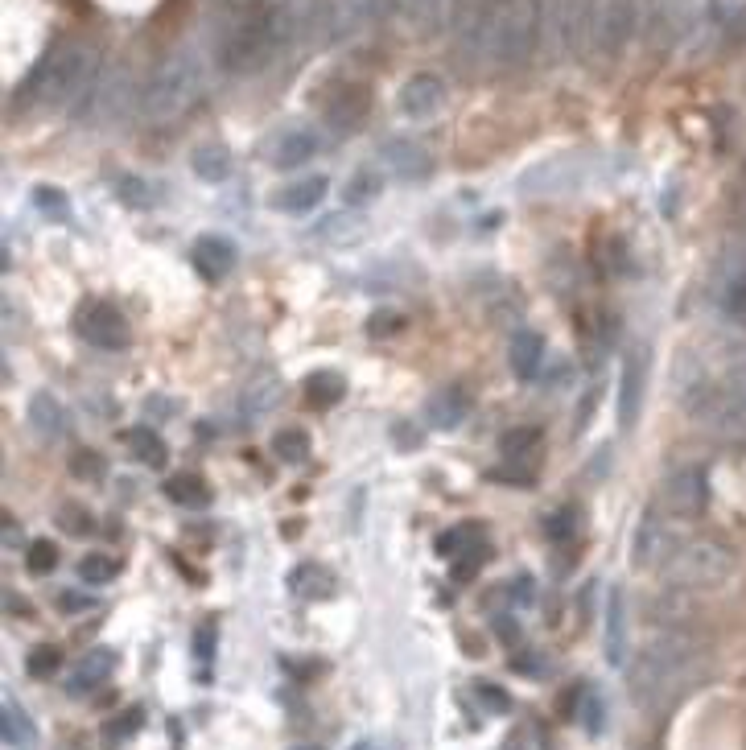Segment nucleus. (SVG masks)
Here are the masks:
<instances>
[{
  "label": "nucleus",
  "mask_w": 746,
  "mask_h": 750,
  "mask_svg": "<svg viewBox=\"0 0 746 750\" xmlns=\"http://www.w3.org/2000/svg\"><path fill=\"white\" fill-rule=\"evenodd\" d=\"M545 0H479L458 29V50L474 66L520 71L540 50Z\"/></svg>",
  "instance_id": "f257e3e1"
},
{
  "label": "nucleus",
  "mask_w": 746,
  "mask_h": 750,
  "mask_svg": "<svg viewBox=\"0 0 746 750\" xmlns=\"http://www.w3.org/2000/svg\"><path fill=\"white\" fill-rule=\"evenodd\" d=\"M297 17L293 5H268V0H248L235 9L219 33V66L227 75H256L273 62L281 50L297 46Z\"/></svg>",
  "instance_id": "f03ea898"
},
{
  "label": "nucleus",
  "mask_w": 746,
  "mask_h": 750,
  "mask_svg": "<svg viewBox=\"0 0 746 750\" xmlns=\"http://www.w3.org/2000/svg\"><path fill=\"white\" fill-rule=\"evenodd\" d=\"M99 75V54L87 42H58L42 54V62L17 87V104L50 108V104H79V95Z\"/></svg>",
  "instance_id": "7ed1b4c3"
},
{
  "label": "nucleus",
  "mask_w": 746,
  "mask_h": 750,
  "mask_svg": "<svg viewBox=\"0 0 746 750\" xmlns=\"http://www.w3.org/2000/svg\"><path fill=\"white\" fill-rule=\"evenodd\" d=\"M676 400H681V408L705 433H714L722 441H746V392L718 380V375H709L705 367H693L689 359H681Z\"/></svg>",
  "instance_id": "20e7f679"
},
{
  "label": "nucleus",
  "mask_w": 746,
  "mask_h": 750,
  "mask_svg": "<svg viewBox=\"0 0 746 750\" xmlns=\"http://www.w3.org/2000/svg\"><path fill=\"white\" fill-rule=\"evenodd\" d=\"M202 83H207V62L198 58V50H174L149 75V83L141 91V116L149 124H165V120L182 116L202 95Z\"/></svg>",
  "instance_id": "39448f33"
},
{
  "label": "nucleus",
  "mask_w": 746,
  "mask_h": 750,
  "mask_svg": "<svg viewBox=\"0 0 746 750\" xmlns=\"http://www.w3.org/2000/svg\"><path fill=\"white\" fill-rule=\"evenodd\" d=\"M697 664V643L681 631H668V635H656L648 647L639 652L635 660V672H631V689L643 697V701H660L664 693H672L676 685L685 680V672Z\"/></svg>",
  "instance_id": "423d86ee"
},
{
  "label": "nucleus",
  "mask_w": 746,
  "mask_h": 750,
  "mask_svg": "<svg viewBox=\"0 0 746 750\" xmlns=\"http://www.w3.org/2000/svg\"><path fill=\"white\" fill-rule=\"evenodd\" d=\"M738 569V553L730 549L726 540H714V536H697V540H685L676 544L672 557L664 561V577L676 586V590H718L726 586Z\"/></svg>",
  "instance_id": "0eeeda50"
},
{
  "label": "nucleus",
  "mask_w": 746,
  "mask_h": 750,
  "mask_svg": "<svg viewBox=\"0 0 746 750\" xmlns=\"http://www.w3.org/2000/svg\"><path fill=\"white\" fill-rule=\"evenodd\" d=\"M648 0H586L582 9V54L619 58L643 29Z\"/></svg>",
  "instance_id": "6e6552de"
},
{
  "label": "nucleus",
  "mask_w": 746,
  "mask_h": 750,
  "mask_svg": "<svg viewBox=\"0 0 746 750\" xmlns=\"http://www.w3.org/2000/svg\"><path fill=\"white\" fill-rule=\"evenodd\" d=\"M128 95H132V79L128 71H99L91 79V87L79 95V104H75V116L79 120H120L124 108H128Z\"/></svg>",
  "instance_id": "1a4fd4ad"
},
{
  "label": "nucleus",
  "mask_w": 746,
  "mask_h": 750,
  "mask_svg": "<svg viewBox=\"0 0 746 750\" xmlns=\"http://www.w3.org/2000/svg\"><path fill=\"white\" fill-rule=\"evenodd\" d=\"M75 334L91 347L120 351V347H128V318L108 301H83L75 310Z\"/></svg>",
  "instance_id": "9d476101"
},
{
  "label": "nucleus",
  "mask_w": 746,
  "mask_h": 750,
  "mask_svg": "<svg viewBox=\"0 0 746 750\" xmlns=\"http://www.w3.org/2000/svg\"><path fill=\"white\" fill-rule=\"evenodd\" d=\"M396 13V0H322L326 38H351L363 25L384 21Z\"/></svg>",
  "instance_id": "9b49d317"
},
{
  "label": "nucleus",
  "mask_w": 746,
  "mask_h": 750,
  "mask_svg": "<svg viewBox=\"0 0 746 750\" xmlns=\"http://www.w3.org/2000/svg\"><path fill=\"white\" fill-rule=\"evenodd\" d=\"M664 503L672 516H697L709 503V474L705 466H676L664 479Z\"/></svg>",
  "instance_id": "f8f14e48"
},
{
  "label": "nucleus",
  "mask_w": 746,
  "mask_h": 750,
  "mask_svg": "<svg viewBox=\"0 0 746 750\" xmlns=\"http://www.w3.org/2000/svg\"><path fill=\"white\" fill-rule=\"evenodd\" d=\"M676 544L668 540V524L660 520V511L648 507L635 524V536H631V565L635 569H652V565H664L672 557Z\"/></svg>",
  "instance_id": "ddd939ff"
},
{
  "label": "nucleus",
  "mask_w": 746,
  "mask_h": 750,
  "mask_svg": "<svg viewBox=\"0 0 746 750\" xmlns=\"http://www.w3.org/2000/svg\"><path fill=\"white\" fill-rule=\"evenodd\" d=\"M442 104H446V83L437 75H413L396 95L400 116H409V120H429L442 112Z\"/></svg>",
  "instance_id": "4468645a"
},
{
  "label": "nucleus",
  "mask_w": 746,
  "mask_h": 750,
  "mask_svg": "<svg viewBox=\"0 0 746 750\" xmlns=\"http://www.w3.org/2000/svg\"><path fill=\"white\" fill-rule=\"evenodd\" d=\"M380 157H384V165L392 169L396 178H409V182L429 178V169H433L429 149H425V145H417V141H409V136H396V141H388Z\"/></svg>",
  "instance_id": "2eb2a0df"
},
{
  "label": "nucleus",
  "mask_w": 746,
  "mask_h": 750,
  "mask_svg": "<svg viewBox=\"0 0 746 750\" xmlns=\"http://www.w3.org/2000/svg\"><path fill=\"white\" fill-rule=\"evenodd\" d=\"M643 380H648V355L631 351L623 359V380H619V429H631L639 417V400H643Z\"/></svg>",
  "instance_id": "dca6fc26"
},
{
  "label": "nucleus",
  "mask_w": 746,
  "mask_h": 750,
  "mask_svg": "<svg viewBox=\"0 0 746 750\" xmlns=\"http://www.w3.org/2000/svg\"><path fill=\"white\" fill-rule=\"evenodd\" d=\"M112 668H116V652H112V647H91V652L75 664L71 680H66V693H71V697H87V693H95L99 685H108Z\"/></svg>",
  "instance_id": "f3484780"
},
{
  "label": "nucleus",
  "mask_w": 746,
  "mask_h": 750,
  "mask_svg": "<svg viewBox=\"0 0 746 750\" xmlns=\"http://www.w3.org/2000/svg\"><path fill=\"white\" fill-rule=\"evenodd\" d=\"M602 647H606L610 668H623L627 664V598H623V590H610V598H606Z\"/></svg>",
  "instance_id": "a211bd4d"
},
{
  "label": "nucleus",
  "mask_w": 746,
  "mask_h": 750,
  "mask_svg": "<svg viewBox=\"0 0 746 750\" xmlns=\"http://www.w3.org/2000/svg\"><path fill=\"white\" fill-rule=\"evenodd\" d=\"M330 182L326 178H301V182H289L273 194V207L285 211V215H310L314 207H322Z\"/></svg>",
  "instance_id": "6ab92c4d"
},
{
  "label": "nucleus",
  "mask_w": 746,
  "mask_h": 750,
  "mask_svg": "<svg viewBox=\"0 0 746 750\" xmlns=\"http://www.w3.org/2000/svg\"><path fill=\"white\" fill-rule=\"evenodd\" d=\"M235 260H240V252H235V244L223 240V235H202V240L194 244V268L211 281L227 277V272L235 268Z\"/></svg>",
  "instance_id": "aec40b11"
},
{
  "label": "nucleus",
  "mask_w": 746,
  "mask_h": 750,
  "mask_svg": "<svg viewBox=\"0 0 746 750\" xmlns=\"http://www.w3.org/2000/svg\"><path fill=\"white\" fill-rule=\"evenodd\" d=\"M367 91L363 87H343L334 99H330V108H326V120H330V128H338V132H351V128H359L363 124V116H367Z\"/></svg>",
  "instance_id": "412c9836"
},
{
  "label": "nucleus",
  "mask_w": 746,
  "mask_h": 750,
  "mask_svg": "<svg viewBox=\"0 0 746 750\" xmlns=\"http://www.w3.org/2000/svg\"><path fill=\"white\" fill-rule=\"evenodd\" d=\"M466 408H470V392L462 384H446V388H437L433 400H429V421L437 429H454L466 417Z\"/></svg>",
  "instance_id": "4be33fe9"
},
{
  "label": "nucleus",
  "mask_w": 746,
  "mask_h": 750,
  "mask_svg": "<svg viewBox=\"0 0 746 750\" xmlns=\"http://www.w3.org/2000/svg\"><path fill=\"white\" fill-rule=\"evenodd\" d=\"M318 153V136L314 132H305V128H293V132H285V136H277L273 141V165L277 169H297V165H305Z\"/></svg>",
  "instance_id": "5701e85b"
},
{
  "label": "nucleus",
  "mask_w": 746,
  "mask_h": 750,
  "mask_svg": "<svg viewBox=\"0 0 746 750\" xmlns=\"http://www.w3.org/2000/svg\"><path fill=\"white\" fill-rule=\"evenodd\" d=\"M507 359H512V371L520 375V380H532V375L540 371V359H545V338L532 334V330H520L512 338V347H507Z\"/></svg>",
  "instance_id": "b1692460"
},
{
  "label": "nucleus",
  "mask_w": 746,
  "mask_h": 750,
  "mask_svg": "<svg viewBox=\"0 0 746 750\" xmlns=\"http://www.w3.org/2000/svg\"><path fill=\"white\" fill-rule=\"evenodd\" d=\"M161 495L169 503H178L186 511H198V507H207L211 503V487L198 479V474H174V479H165L161 483Z\"/></svg>",
  "instance_id": "393cba45"
},
{
  "label": "nucleus",
  "mask_w": 746,
  "mask_h": 750,
  "mask_svg": "<svg viewBox=\"0 0 746 750\" xmlns=\"http://www.w3.org/2000/svg\"><path fill=\"white\" fill-rule=\"evenodd\" d=\"M289 590H293L297 598H330V594H334V577H330V569H322V565H297V569L289 573Z\"/></svg>",
  "instance_id": "a878e982"
},
{
  "label": "nucleus",
  "mask_w": 746,
  "mask_h": 750,
  "mask_svg": "<svg viewBox=\"0 0 746 750\" xmlns=\"http://www.w3.org/2000/svg\"><path fill=\"white\" fill-rule=\"evenodd\" d=\"M190 169L202 182H223L231 174V153L223 145H198L190 153Z\"/></svg>",
  "instance_id": "bb28decb"
},
{
  "label": "nucleus",
  "mask_w": 746,
  "mask_h": 750,
  "mask_svg": "<svg viewBox=\"0 0 746 750\" xmlns=\"http://www.w3.org/2000/svg\"><path fill=\"white\" fill-rule=\"evenodd\" d=\"M29 425L38 429L42 437H58V433H62V425H66V417H62V404H58L54 396L38 392V396L29 400Z\"/></svg>",
  "instance_id": "cd10ccee"
},
{
  "label": "nucleus",
  "mask_w": 746,
  "mask_h": 750,
  "mask_svg": "<svg viewBox=\"0 0 746 750\" xmlns=\"http://www.w3.org/2000/svg\"><path fill=\"white\" fill-rule=\"evenodd\" d=\"M128 450H132V458H137L141 466H149V470H165V462H169L165 441L153 429H132L128 433Z\"/></svg>",
  "instance_id": "c85d7f7f"
},
{
  "label": "nucleus",
  "mask_w": 746,
  "mask_h": 750,
  "mask_svg": "<svg viewBox=\"0 0 746 750\" xmlns=\"http://www.w3.org/2000/svg\"><path fill=\"white\" fill-rule=\"evenodd\" d=\"M305 396H310V404H318V408H330L347 396V380L338 371H314L310 380H305Z\"/></svg>",
  "instance_id": "c756f323"
},
{
  "label": "nucleus",
  "mask_w": 746,
  "mask_h": 750,
  "mask_svg": "<svg viewBox=\"0 0 746 750\" xmlns=\"http://www.w3.org/2000/svg\"><path fill=\"white\" fill-rule=\"evenodd\" d=\"M141 726H145V709H141V705H128V709H120L116 718L104 726V746H108V750L124 746L132 734H141Z\"/></svg>",
  "instance_id": "7c9ffc66"
},
{
  "label": "nucleus",
  "mask_w": 746,
  "mask_h": 750,
  "mask_svg": "<svg viewBox=\"0 0 746 750\" xmlns=\"http://www.w3.org/2000/svg\"><path fill=\"white\" fill-rule=\"evenodd\" d=\"M450 5H454V0H396V13H404L409 21L433 29V25H442L450 17Z\"/></svg>",
  "instance_id": "2f4dec72"
},
{
  "label": "nucleus",
  "mask_w": 746,
  "mask_h": 750,
  "mask_svg": "<svg viewBox=\"0 0 746 750\" xmlns=\"http://www.w3.org/2000/svg\"><path fill=\"white\" fill-rule=\"evenodd\" d=\"M0 738H5L9 746H25L33 738V726L25 718V709L17 701H5L0 705Z\"/></svg>",
  "instance_id": "473e14b6"
},
{
  "label": "nucleus",
  "mask_w": 746,
  "mask_h": 750,
  "mask_svg": "<svg viewBox=\"0 0 746 750\" xmlns=\"http://www.w3.org/2000/svg\"><path fill=\"white\" fill-rule=\"evenodd\" d=\"M116 573H120V565H116L108 553H91V557L79 561V577H83L87 586H108Z\"/></svg>",
  "instance_id": "72a5a7b5"
},
{
  "label": "nucleus",
  "mask_w": 746,
  "mask_h": 750,
  "mask_svg": "<svg viewBox=\"0 0 746 750\" xmlns=\"http://www.w3.org/2000/svg\"><path fill=\"white\" fill-rule=\"evenodd\" d=\"M273 454L281 462H305V454H310V437H305L301 429H285L273 437Z\"/></svg>",
  "instance_id": "f704fd0d"
},
{
  "label": "nucleus",
  "mask_w": 746,
  "mask_h": 750,
  "mask_svg": "<svg viewBox=\"0 0 746 750\" xmlns=\"http://www.w3.org/2000/svg\"><path fill=\"white\" fill-rule=\"evenodd\" d=\"M25 565H29V573H38V577L54 573L58 569V544L54 540H33L29 553H25Z\"/></svg>",
  "instance_id": "c9c22d12"
},
{
  "label": "nucleus",
  "mask_w": 746,
  "mask_h": 750,
  "mask_svg": "<svg viewBox=\"0 0 746 750\" xmlns=\"http://www.w3.org/2000/svg\"><path fill=\"white\" fill-rule=\"evenodd\" d=\"M29 676H38V680H50L58 668H62V652H58V647L54 643H42V647H33V652H29Z\"/></svg>",
  "instance_id": "e433bc0d"
},
{
  "label": "nucleus",
  "mask_w": 746,
  "mask_h": 750,
  "mask_svg": "<svg viewBox=\"0 0 746 750\" xmlns=\"http://www.w3.org/2000/svg\"><path fill=\"white\" fill-rule=\"evenodd\" d=\"M380 178L376 174H367V169H359V174L347 182V190H343V198H347V207H363V202H371L380 194Z\"/></svg>",
  "instance_id": "4c0bfd02"
},
{
  "label": "nucleus",
  "mask_w": 746,
  "mask_h": 750,
  "mask_svg": "<svg viewBox=\"0 0 746 750\" xmlns=\"http://www.w3.org/2000/svg\"><path fill=\"white\" fill-rule=\"evenodd\" d=\"M536 429H528V425H520V429H507L503 433V441H499V450L507 454V458H524L528 450H536Z\"/></svg>",
  "instance_id": "58836bf2"
},
{
  "label": "nucleus",
  "mask_w": 746,
  "mask_h": 750,
  "mask_svg": "<svg viewBox=\"0 0 746 750\" xmlns=\"http://www.w3.org/2000/svg\"><path fill=\"white\" fill-rule=\"evenodd\" d=\"M404 330V314H392V310H380V314H371L367 318V334L371 338H392Z\"/></svg>",
  "instance_id": "ea45409f"
},
{
  "label": "nucleus",
  "mask_w": 746,
  "mask_h": 750,
  "mask_svg": "<svg viewBox=\"0 0 746 750\" xmlns=\"http://www.w3.org/2000/svg\"><path fill=\"white\" fill-rule=\"evenodd\" d=\"M116 194L128 202V207H149V202H153V190L145 182H137V178H116Z\"/></svg>",
  "instance_id": "a19ab883"
},
{
  "label": "nucleus",
  "mask_w": 746,
  "mask_h": 750,
  "mask_svg": "<svg viewBox=\"0 0 746 750\" xmlns=\"http://www.w3.org/2000/svg\"><path fill=\"white\" fill-rule=\"evenodd\" d=\"M33 198H38V207H42L50 219H62V215H66V194H62V190L38 186V194H33Z\"/></svg>",
  "instance_id": "79ce46f5"
},
{
  "label": "nucleus",
  "mask_w": 746,
  "mask_h": 750,
  "mask_svg": "<svg viewBox=\"0 0 746 750\" xmlns=\"http://www.w3.org/2000/svg\"><path fill=\"white\" fill-rule=\"evenodd\" d=\"M730 219H734L738 231H746V174L738 178V186L730 194Z\"/></svg>",
  "instance_id": "37998d69"
},
{
  "label": "nucleus",
  "mask_w": 746,
  "mask_h": 750,
  "mask_svg": "<svg viewBox=\"0 0 746 750\" xmlns=\"http://www.w3.org/2000/svg\"><path fill=\"white\" fill-rule=\"evenodd\" d=\"M474 693H479V697H483V705H487L491 713H507V709H512V697H507L503 689H495V685H479V689H474Z\"/></svg>",
  "instance_id": "c03bdc74"
},
{
  "label": "nucleus",
  "mask_w": 746,
  "mask_h": 750,
  "mask_svg": "<svg viewBox=\"0 0 746 750\" xmlns=\"http://www.w3.org/2000/svg\"><path fill=\"white\" fill-rule=\"evenodd\" d=\"M58 524H62L66 532H79V536L91 532V516H87V511H71V507L58 511Z\"/></svg>",
  "instance_id": "a18cd8bd"
},
{
  "label": "nucleus",
  "mask_w": 746,
  "mask_h": 750,
  "mask_svg": "<svg viewBox=\"0 0 746 750\" xmlns=\"http://www.w3.org/2000/svg\"><path fill=\"white\" fill-rule=\"evenodd\" d=\"M71 470L79 474V479H95V474H99V454H91V450H79V454L71 458Z\"/></svg>",
  "instance_id": "49530a36"
},
{
  "label": "nucleus",
  "mask_w": 746,
  "mask_h": 750,
  "mask_svg": "<svg viewBox=\"0 0 746 750\" xmlns=\"http://www.w3.org/2000/svg\"><path fill=\"white\" fill-rule=\"evenodd\" d=\"M722 380H726V384H734L738 392H746V355H734V359L726 363V371H722Z\"/></svg>",
  "instance_id": "de8ad7c7"
},
{
  "label": "nucleus",
  "mask_w": 746,
  "mask_h": 750,
  "mask_svg": "<svg viewBox=\"0 0 746 750\" xmlns=\"http://www.w3.org/2000/svg\"><path fill=\"white\" fill-rule=\"evenodd\" d=\"M545 532H549L553 540H565V536L573 532V516H569V511H557V516L545 520Z\"/></svg>",
  "instance_id": "09e8293b"
},
{
  "label": "nucleus",
  "mask_w": 746,
  "mask_h": 750,
  "mask_svg": "<svg viewBox=\"0 0 746 750\" xmlns=\"http://www.w3.org/2000/svg\"><path fill=\"white\" fill-rule=\"evenodd\" d=\"M58 610H62V615H79V610H91V598H87V594H75V590H66V594L58 598Z\"/></svg>",
  "instance_id": "8fccbe9b"
},
{
  "label": "nucleus",
  "mask_w": 746,
  "mask_h": 750,
  "mask_svg": "<svg viewBox=\"0 0 746 750\" xmlns=\"http://www.w3.org/2000/svg\"><path fill=\"white\" fill-rule=\"evenodd\" d=\"M462 536H466V532H446L442 540H437V553H442V557H454L458 544H462Z\"/></svg>",
  "instance_id": "3c124183"
},
{
  "label": "nucleus",
  "mask_w": 746,
  "mask_h": 750,
  "mask_svg": "<svg viewBox=\"0 0 746 750\" xmlns=\"http://www.w3.org/2000/svg\"><path fill=\"white\" fill-rule=\"evenodd\" d=\"M586 730L590 734H598L602 730V709H598V701L590 697V705H586Z\"/></svg>",
  "instance_id": "603ef678"
},
{
  "label": "nucleus",
  "mask_w": 746,
  "mask_h": 750,
  "mask_svg": "<svg viewBox=\"0 0 746 750\" xmlns=\"http://www.w3.org/2000/svg\"><path fill=\"white\" fill-rule=\"evenodd\" d=\"M516 672H524V676H540V672H545V664H540V660L532 664V656H520V660H516Z\"/></svg>",
  "instance_id": "864d4df0"
},
{
  "label": "nucleus",
  "mask_w": 746,
  "mask_h": 750,
  "mask_svg": "<svg viewBox=\"0 0 746 750\" xmlns=\"http://www.w3.org/2000/svg\"><path fill=\"white\" fill-rule=\"evenodd\" d=\"M495 631H499V639L516 643V623H512V619H499V623H495Z\"/></svg>",
  "instance_id": "5fc2aeb1"
},
{
  "label": "nucleus",
  "mask_w": 746,
  "mask_h": 750,
  "mask_svg": "<svg viewBox=\"0 0 746 750\" xmlns=\"http://www.w3.org/2000/svg\"><path fill=\"white\" fill-rule=\"evenodd\" d=\"M351 750H376V746H371V742H355Z\"/></svg>",
  "instance_id": "6e6d98bb"
},
{
  "label": "nucleus",
  "mask_w": 746,
  "mask_h": 750,
  "mask_svg": "<svg viewBox=\"0 0 746 750\" xmlns=\"http://www.w3.org/2000/svg\"><path fill=\"white\" fill-rule=\"evenodd\" d=\"M293 750H318V746H293Z\"/></svg>",
  "instance_id": "4d7b16f0"
}]
</instances>
